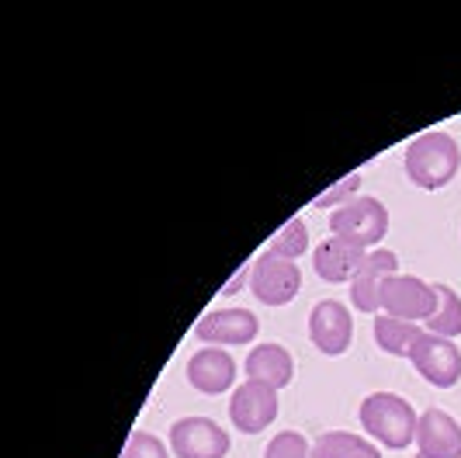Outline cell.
<instances>
[{
  "label": "cell",
  "instance_id": "6da1fadb",
  "mask_svg": "<svg viewBox=\"0 0 461 458\" xmlns=\"http://www.w3.org/2000/svg\"><path fill=\"white\" fill-rule=\"evenodd\" d=\"M361 427L365 435L375 437L382 448L402 452L416 441V424L420 413L413 410L410 399L395 396V392H371L361 399Z\"/></svg>",
  "mask_w": 461,
  "mask_h": 458
},
{
  "label": "cell",
  "instance_id": "7a4b0ae2",
  "mask_svg": "<svg viewBox=\"0 0 461 458\" xmlns=\"http://www.w3.org/2000/svg\"><path fill=\"white\" fill-rule=\"evenodd\" d=\"M406 178L423 188V191H438L444 184L455 181L461 167V146L451 133H423L406 146Z\"/></svg>",
  "mask_w": 461,
  "mask_h": 458
},
{
  "label": "cell",
  "instance_id": "3957f363",
  "mask_svg": "<svg viewBox=\"0 0 461 458\" xmlns=\"http://www.w3.org/2000/svg\"><path fill=\"white\" fill-rule=\"evenodd\" d=\"M330 233L344 236V240L365 247V251H375L389 233V208L382 206L378 198H371V195H357L347 206L333 208Z\"/></svg>",
  "mask_w": 461,
  "mask_h": 458
},
{
  "label": "cell",
  "instance_id": "277c9868",
  "mask_svg": "<svg viewBox=\"0 0 461 458\" xmlns=\"http://www.w3.org/2000/svg\"><path fill=\"white\" fill-rule=\"evenodd\" d=\"M250 289L264 306H288L299 296L302 289V271L295 261H285L277 253L264 251L250 264Z\"/></svg>",
  "mask_w": 461,
  "mask_h": 458
},
{
  "label": "cell",
  "instance_id": "5b68a950",
  "mask_svg": "<svg viewBox=\"0 0 461 458\" xmlns=\"http://www.w3.org/2000/svg\"><path fill=\"white\" fill-rule=\"evenodd\" d=\"M167 437L177 458H226L232 448L230 435L212 417H181Z\"/></svg>",
  "mask_w": 461,
  "mask_h": 458
},
{
  "label": "cell",
  "instance_id": "8992f818",
  "mask_svg": "<svg viewBox=\"0 0 461 458\" xmlns=\"http://www.w3.org/2000/svg\"><path fill=\"white\" fill-rule=\"evenodd\" d=\"M277 389L264 386V382H240L230 396V420L240 435H260L275 424L277 417Z\"/></svg>",
  "mask_w": 461,
  "mask_h": 458
},
{
  "label": "cell",
  "instance_id": "52a82bcc",
  "mask_svg": "<svg viewBox=\"0 0 461 458\" xmlns=\"http://www.w3.org/2000/svg\"><path fill=\"white\" fill-rule=\"evenodd\" d=\"M399 275V257L389 247H375L365 253V264L350 281V302L357 313H382V292Z\"/></svg>",
  "mask_w": 461,
  "mask_h": 458
},
{
  "label": "cell",
  "instance_id": "ba28073f",
  "mask_svg": "<svg viewBox=\"0 0 461 458\" xmlns=\"http://www.w3.org/2000/svg\"><path fill=\"white\" fill-rule=\"evenodd\" d=\"M438 309V292L430 281L413 275H395L382 292V313L410 323H427Z\"/></svg>",
  "mask_w": 461,
  "mask_h": 458
},
{
  "label": "cell",
  "instance_id": "9c48e42d",
  "mask_svg": "<svg viewBox=\"0 0 461 458\" xmlns=\"http://www.w3.org/2000/svg\"><path fill=\"white\" fill-rule=\"evenodd\" d=\"M413 368L438 389H451L458 386L461 379V351L455 347V341L438 337V334H423L416 347L410 351Z\"/></svg>",
  "mask_w": 461,
  "mask_h": 458
},
{
  "label": "cell",
  "instance_id": "30bf717a",
  "mask_svg": "<svg viewBox=\"0 0 461 458\" xmlns=\"http://www.w3.org/2000/svg\"><path fill=\"white\" fill-rule=\"evenodd\" d=\"M309 341L316 344L323 354L340 358L350 341H354V316L340 298H323L309 313Z\"/></svg>",
  "mask_w": 461,
  "mask_h": 458
},
{
  "label": "cell",
  "instance_id": "8fae6325",
  "mask_svg": "<svg viewBox=\"0 0 461 458\" xmlns=\"http://www.w3.org/2000/svg\"><path fill=\"white\" fill-rule=\"evenodd\" d=\"M260 330V323L250 309H212L205 313L198 326H194V337L205 341L208 347H240V344H250Z\"/></svg>",
  "mask_w": 461,
  "mask_h": 458
},
{
  "label": "cell",
  "instance_id": "7c38bea8",
  "mask_svg": "<svg viewBox=\"0 0 461 458\" xmlns=\"http://www.w3.org/2000/svg\"><path fill=\"white\" fill-rule=\"evenodd\" d=\"M416 455L423 458H461V424L440 407L420 413L416 424Z\"/></svg>",
  "mask_w": 461,
  "mask_h": 458
},
{
  "label": "cell",
  "instance_id": "4fadbf2b",
  "mask_svg": "<svg viewBox=\"0 0 461 458\" xmlns=\"http://www.w3.org/2000/svg\"><path fill=\"white\" fill-rule=\"evenodd\" d=\"M187 382L205 396H222L236 382V362L226 347H202L187 358Z\"/></svg>",
  "mask_w": 461,
  "mask_h": 458
},
{
  "label": "cell",
  "instance_id": "5bb4252c",
  "mask_svg": "<svg viewBox=\"0 0 461 458\" xmlns=\"http://www.w3.org/2000/svg\"><path fill=\"white\" fill-rule=\"evenodd\" d=\"M365 253H368L365 247H357V243H350L344 236L330 233L323 243L312 251V268L330 285H344V281H354L357 268L365 264Z\"/></svg>",
  "mask_w": 461,
  "mask_h": 458
},
{
  "label": "cell",
  "instance_id": "9a60e30c",
  "mask_svg": "<svg viewBox=\"0 0 461 458\" xmlns=\"http://www.w3.org/2000/svg\"><path fill=\"white\" fill-rule=\"evenodd\" d=\"M292 375H295V362H292V354L281 344H257V347H250V354H247V379L264 382V386L281 392L292 382Z\"/></svg>",
  "mask_w": 461,
  "mask_h": 458
},
{
  "label": "cell",
  "instance_id": "2e32d148",
  "mask_svg": "<svg viewBox=\"0 0 461 458\" xmlns=\"http://www.w3.org/2000/svg\"><path fill=\"white\" fill-rule=\"evenodd\" d=\"M371 330H375V344H378L385 354H402V358H410V351L416 347V341L427 334L423 323L399 320V316H385V313L375 316Z\"/></svg>",
  "mask_w": 461,
  "mask_h": 458
},
{
  "label": "cell",
  "instance_id": "e0dca14e",
  "mask_svg": "<svg viewBox=\"0 0 461 458\" xmlns=\"http://www.w3.org/2000/svg\"><path fill=\"white\" fill-rule=\"evenodd\" d=\"M312 458H382L378 444L350 431H326L312 444Z\"/></svg>",
  "mask_w": 461,
  "mask_h": 458
},
{
  "label": "cell",
  "instance_id": "ac0fdd59",
  "mask_svg": "<svg viewBox=\"0 0 461 458\" xmlns=\"http://www.w3.org/2000/svg\"><path fill=\"white\" fill-rule=\"evenodd\" d=\"M434 292H438V309H434L430 320L423 323V330L455 341L461 334V296L451 285H444V281H434Z\"/></svg>",
  "mask_w": 461,
  "mask_h": 458
},
{
  "label": "cell",
  "instance_id": "d6986e66",
  "mask_svg": "<svg viewBox=\"0 0 461 458\" xmlns=\"http://www.w3.org/2000/svg\"><path fill=\"white\" fill-rule=\"evenodd\" d=\"M305 247H309V226H305V219H288V223L271 236V243H267V251L277 253V257H285V261L302 257Z\"/></svg>",
  "mask_w": 461,
  "mask_h": 458
},
{
  "label": "cell",
  "instance_id": "ffe728a7",
  "mask_svg": "<svg viewBox=\"0 0 461 458\" xmlns=\"http://www.w3.org/2000/svg\"><path fill=\"white\" fill-rule=\"evenodd\" d=\"M264 458H312V444H309L305 435H299V431H277V435L267 441Z\"/></svg>",
  "mask_w": 461,
  "mask_h": 458
},
{
  "label": "cell",
  "instance_id": "44dd1931",
  "mask_svg": "<svg viewBox=\"0 0 461 458\" xmlns=\"http://www.w3.org/2000/svg\"><path fill=\"white\" fill-rule=\"evenodd\" d=\"M122 458H170V452H167V444H163L157 435H149V431H132V437H129L125 448H122Z\"/></svg>",
  "mask_w": 461,
  "mask_h": 458
},
{
  "label": "cell",
  "instance_id": "7402d4cb",
  "mask_svg": "<svg viewBox=\"0 0 461 458\" xmlns=\"http://www.w3.org/2000/svg\"><path fill=\"white\" fill-rule=\"evenodd\" d=\"M357 188H361V174H347L344 181H337L333 188H326L323 195L312 198L316 208H340L347 206L350 198H357Z\"/></svg>",
  "mask_w": 461,
  "mask_h": 458
},
{
  "label": "cell",
  "instance_id": "603a6c76",
  "mask_svg": "<svg viewBox=\"0 0 461 458\" xmlns=\"http://www.w3.org/2000/svg\"><path fill=\"white\" fill-rule=\"evenodd\" d=\"M247 278H250V264H243V268H240V271L232 275V281L226 285V289H222V296H232V292H236V289H240V285H243Z\"/></svg>",
  "mask_w": 461,
  "mask_h": 458
},
{
  "label": "cell",
  "instance_id": "cb8c5ba5",
  "mask_svg": "<svg viewBox=\"0 0 461 458\" xmlns=\"http://www.w3.org/2000/svg\"><path fill=\"white\" fill-rule=\"evenodd\" d=\"M416 458H423V455H416Z\"/></svg>",
  "mask_w": 461,
  "mask_h": 458
}]
</instances>
